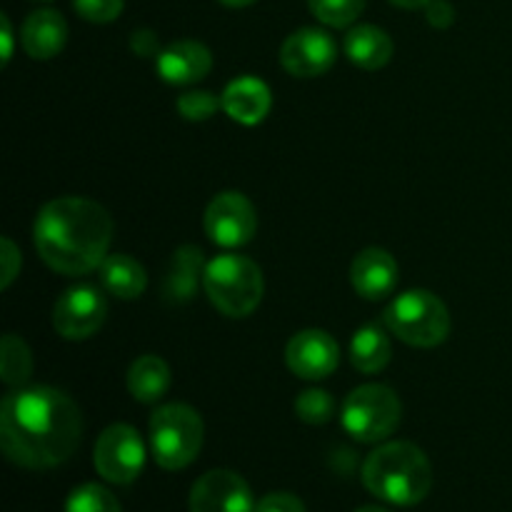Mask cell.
Listing matches in <instances>:
<instances>
[{"instance_id": "13", "label": "cell", "mask_w": 512, "mask_h": 512, "mask_svg": "<svg viewBox=\"0 0 512 512\" xmlns=\"http://www.w3.org/2000/svg\"><path fill=\"white\" fill-rule=\"evenodd\" d=\"M285 363L290 373L303 380H323L335 373L340 363V348L325 330H300L288 340Z\"/></svg>"}, {"instance_id": "32", "label": "cell", "mask_w": 512, "mask_h": 512, "mask_svg": "<svg viewBox=\"0 0 512 512\" xmlns=\"http://www.w3.org/2000/svg\"><path fill=\"white\" fill-rule=\"evenodd\" d=\"M130 48L138 55H158L163 50L158 48V38L150 30H135L133 38H130Z\"/></svg>"}, {"instance_id": "24", "label": "cell", "mask_w": 512, "mask_h": 512, "mask_svg": "<svg viewBox=\"0 0 512 512\" xmlns=\"http://www.w3.org/2000/svg\"><path fill=\"white\" fill-rule=\"evenodd\" d=\"M65 512H123L118 498L98 483H83L68 495Z\"/></svg>"}, {"instance_id": "9", "label": "cell", "mask_w": 512, "mask_h": 512, "mask_svg": "<svg viewBox=\"0 0 512 512\" xmlns=\"http://www.w3.org/2000/svg\"><path fill=\"white\" fill-rule=\"evenodd\" d=\"M205 235L220 248H240L253 240L258 230V213L253 203L238 190L218 193L205 208Z\"/></svg>"}, {"instance_id": "8", "label": "cell", "mask_w": 512, "mask_h": 512, "mask_svg": "<svg viewBox=\"0 0 512 512\" xmlns=\"http://www.w3.org/2000/svg\"><path fill=\"white\" fill-rule=\"evenodd\" d=\"M93 465L103 480L113 485H130L145 468V443L128 423H115L95 440Z\"/></svg>"}, {"instance_id": "31", "label": "cell", "mask_w": 512, "mask_h": 512, "mask_svg": "<svg viewBox=\"0 0 512 512\" xmlns=\"http://www.w3.org/2000/svg\"><path fill=\"white\" fill-rule=\"evenodd\" d=\"M425 15H428L430 25H435V28H448L455 20V10L448 0H430L425 5Z\"/></svg>"}, {"instance_id": "21", "label": "cell", "mask_w": 512, "mask_h": 512, "mask_svg": "<svg viewBox=\"0 0 512 512\" xmlns=\"http://www.w3.org/2000/svg\"><path fill=\"white\" fill-rule=\"evenodd\" d=\"M170 388V368L158 355H140L128 370V393L138 403H158Z\"/></svg>"}, {"instance_id": "20", "label": "cell", "mask_w": 512, "mask_h": 512, "mask_svg": "<svg viewBox=\"0 0 512 512\" xmlns=\"http://www.w3.org/2000/svg\"><path fill=\"white\" fill-rule=\"evenodd\" d=\"M100 283H103L105 293L120 300H135L145 293L148 288V275L145 268L135 258L125 253H108V258L100 263L98 268Z\"/></svg>"}, {"instance_id": "28", "label": "cell", "mask_w": 512, "mask_h": 512, "mask_svg": "<svg viewBox=\"0 0 512 512\" xmlns=\"http://www.w3.org/2000/svg\"><path fill=\"white\" fill-rule=\"evenodd\" d=\"M125 0H73L75 13L88 23H113L123 13Z\"/></svg>"}, {"instance_id": "15", "label": "cell", "mask_w": 512, "mask_h": 512, "mask_svg": "<svg viewBox=\"0 0 512 512\" xmlns=\"http://www.w3.org/2000/svg\"><path fill=\"white\" fill-rule=\"evenodd\" d=\"M400 270L393 255L383 248H365L355 255L350 283L365 300H383L398 288Z\"/></svg>"}, {"instance_id": "36", "label": "cell", "mask_w": 512, "mask_h": 512, "mask_svg": "<svg viewBox=\"0 0 512 512\" xmlns=\"http://www.w3.org/2000/svg\"><path fill=\"white\" fill-rule=\"evenodd\" d=\"M355 512H390V510L380 508V505H365V508H358Z\"/></svg>"}, {"instance_id": "19", "label": "cell", "mask_w": 512, "mask_h": 512, "mask_svg": "<svg viewBox=\"0 0 512 512\" xmlns=\"http://www.w3.org/2000/svg\"><path fill=\"white\" fill-rule=\"evenodd\" d=\"M343 50L353 65L363 70H380L393 58V38L378 25H355L343 40Z\"/></svg>"}, {"instance_id": "10", "label": "cell", "mask_w": 512, "mask_h": 512, "mask_svg": "<svg viewBox=\"0 0 512 512\" xmlns=\"http://www.w3.org/2000/svg\"><path fill=\"white\" fill-rule=\"evenodd\" d=\"M108 315V300L93 285L65 290L53 308V328L65 340H85L98 333Z\"/></svg>"}, {"instance_id": "2", "label": "cell", "mask_w": 512, "mask_h": 512, "mask_svg": "<svg viewBox=\"0 0 512 512\" xmlns=\"http://www.w3.org/2000/svg\"><path fill=\"white\" fill-rule=\"evenodd\" d=\"M35 250L60 275H88L108 258L113 220L100 203L78 195L55 198L40 208L33 223Z\"/></svg>"}, {"instance_id": "3", "label": "cell", "mask_w": 512, "mask_h": 512, "mask_svg": "<svg viewBox=\"0 0 512 512\" xmlns=\"http://www.w3.org/2000/svg\"><path fill=\"white\" fill-rule=\"evenodd\" d=\"M363 485L370 495L388 505L413 508L433 488V465L413 443H383L365 458Z\"/></svg>"}, {"instance_id": "35", "label": "cell", "mask_w": 512, "mask_h": 512, "mask_svg": "<svg viewBox=\"0 0 512 512\" xmlns=\"http://www.w3.org/2000/svg\"><path fill=\"white\" fill-rule=\"evenodd\" d=\"M218 3L228 5V8H248V5H253L255 0H218Z\"/></svg>"}, {"instance_id": "16", "label": "cell", "mask_w": 512, "mask_h": 512, "mask_svg": "<svg viewBox=\"0 0 512 512\" xmlns=\"http://www.w3.org/2000/svg\"><path fill=\"white\" fill-rule=\"evenodd\" d=\"M68 43V23L53 8H40L25 18L20 28V45L33 60H50Z\"/></svg>"}, {"instance_id": "12", "label": "cell", "mask_w": 512, "mask_h": 512, "mask_svg": "<svg viewBox=\"0 0 512 512\" xmlns=\"http://www.w3.org/2000/svg\"><path fill=\"white\" fill-rule=\"evenodd\" d=\"M190 512H255V498L243 475L210 470L190 490Z\"/></svg>"}, {"instance_id": "6", "label": "cell", "mask_w": 512, "mask_h": 512, "mask_svg": "<svg viewBox=\"0 0 512 512\" xmlns=\"http://www.w3.org/2000/svg\"><path fill=\"white\" fill-rule=\"evenodd\" d=\"M383 323L413 348H435L450 335V313L430 290H405L385 308Z\"/></svg>"}, {"instance_id": "5", "label": "cell", "mask_w": 512, "mask_h": 512, "mask_svg": "<svg viewBox=\"0 0 512 512\" xmlns=\"http://www.w3.org/2000/svg\"><path fill=\"white\" fill-rule=\"evenodd\" d=\"M203 438V418L190 405L168 403L150 415V450L163 470L188 468L203 450Z\"/></svg>"}, {"instance_id": "27", "label": "cell", "mask_w": 512, "mask_h": 512, "mask_svg": "<svg viewBox=\"0 0 512 512\" xmlns=\"http://www.w3.org/2000/svg\"><path fill=\"white\" fill-rule=\"evenodd\" d=\"M178 113L190 123H200V120H210L218 110H223V98L210 90H190L183 93L175 103Z\"/></svg>"}, {"instance_id": "17", "label": "cell", "mask_w": 512, "mask_h": 512, "mask_svg": "<svg viewBox=\"0 0 512 512\" xmlns=\"http://www.w3.org/2000/svg\"><path fill=\"white\" fill-rule=\"evenodd\" d=\"M220 98H223V113L240 125L263 123L273 105L270 88L253 75L235 78L233 83L225 85Z\"/></svg>"}, {"instance_id": "33", "label": "cell", "mask_w": 512, "mask_h": 512, "mask_svg": "<svg viewBox=\"0 0 512 512\" xmlns=\"http://www.w3.org/2000/svg\"><path fill=\"white\" fill-rule=\"evenodd\" d=\"M0 28H3V65H8L10 58H13V25H10V18L5 13L0 18Z\"/></svg>"}, {"instance_id": "18", "label": "cell", "mask_w": 512, "mask_h": 512, "mask_svg": "<svg viewBox=\"0 0 512 512\" xmlns=\"http://www.w3.org/2000/svg\"><path fill=\"white\" fill-rule=\"evenodd\" d=\"M205 275V253L195 245H183L170 258L168 270L163 278V300L170 305L188 303L203 285Z\"/></svg>"}, {"instance_id": "23", "label": "cell", "mask_w": 512, "mask_h": 512, "mask_svg": "<svg viewBox=\"0 0 512 512\" xmlns=\"http://www.w3.org/2000/svg\"><path fill=\"white\" fill-rule=\"evenodd\" d=\"M33 375V353L23 338L5 333L0 340V378L10 388H23Z\"/></svg>"}, {"instance_id": "29", "label": "cell", "mask_w": 512, "mask_h": 512, "mask_svg": "<svg viewBox=\"0 0 512 512\" xmlns=\"http://www.w3.org/2000/svg\"><path fill=\"white\" fill-rule=\"evenodd\" d=\"M255 512H305V503L293 493H268L258 500Z\"/></svg>"}, {"instance_id": "26", "label": "cell", "mask_w": 512, "mask_h": 512, "mask_svg": "<svg viewBox=\"0 0 512 512\" xmlns=\"http://www.w3.org/2000/svg\"><path fill=\"white\" fill-rule=\"evenodd\" d=\"M295 415L308 425H325L335 415V400L328 390L310 388L295 400Z\"/></svg>"}, {"instance_id": "34", "label": "cell", "mask_w": 512, "mask_h": 512, "mask_svg": "<svg viewBox=\"0 0 512 512\" xmlns=\"http://www.w3.org/2000/svg\"><path fill=\"white\" fill-rule=\"evenodd\" d=\"M390 3L398 5V8H405V10H418V8H425L430 0H390Z\"/></svg>"}, {"instance_id": "14", "label": "cell", "mask_w": 512, "mask_h": 512, "mask_svg": "<svg viewBox=\"0 0 512 512\" xmlns=\"http://www.w3.org/2000/svg\"><path fill=\"white\" fill-rule=\"evenodd\" d=\"M213 68V55L198 40H175L155 55L160 80L170 85H193Z\"/></svg>"}, {"instance_id": "25", "label": "cell", "mask_w": 512, "mask_h": 512, "mask_svg": "<svg viewBox=\"0 0 512 512\" xmlns=\"http://www.w3.org/2000/svg\"><path fill=\"white\" fill-rule=\"evenodd\" d=\"M310 13L330 28H348L360 18L365 0H308Z\"/></svg>"}, {"instance_id": "22", "label": "cell", "mask_w": 512, "mask_h": 512, "mask_svg": "<svg viewBox=\"0 0 512 512\" xmlns=\"http://www.w3.org/2000/svg\"><path fill=\"white\" fill-rule=\"evenodd\" d=\"M393 358V345H390L388 333L380 325H365L353 335L350 343V360L355 370L365 375H375L388 368Z\"/></svg>"}, {"instance_id": "4", "label": "cell", "mask_w": 512, "mask_h": 512, "mask_svg": "<svg viewBox=\"0 0 512 512\" xmlns=\"http://www.w3.org/2000/svg\"><path fill=\"white\" fill-rule=\"evenodd\" d=\"M203 290L223 315L248 318L263 300V270L245 255L223 253L205 265Z\"/></svg>"}, {"instance_id": "30", "label": "cell", "mask_w": 512, "mask_h": 512, "mask_svg": "<svg viewBox=\"0 0 512 512\" xmlns=\"http://www.w3.org/2000/svg\"><path fill=\"white\" fill-rule=\"evenodd\" d=\"M0 260H3V278H0V288L8 290L10 283H13L20 273V250L10 238H3V255H0Z\"/></svg>"}, {"instance_id": "11", "label": "cell", "mask_w": 512, "mask_h": 512, "mask_svg": "<svg viewBox=\"0 0 512 512\" xmlns=\"http://www.w3.org/2000/svg\"><path fill=\"white\" fill-rule=\"evenodd\" d=\"M338 58V45L325 30L300 28L280 45V65L293 78H318L328 73Z\"/></svg>"}, {"instance_id": "7", "label": "cell", "mask_w": 512, "mask_h": 512, "mask_svg": "<svg viewBox=\"0 0 512 512\" xmlns=\"http://www.w3.org/2000/svg\"><path fill=\"white\" fill-rule=\"evenodd\" d=\"M403 403L393 388L368 383L355 388L340 408L343 430L358 443H380L398 430Z\"/></svg>"}, {"instance_id": "1", "label": "cell", "mask_w": 512, "mask_h": 512, "mask_svg": "<svg viewBox=\"0 0 512 512\" xmlns=\"http://www.w3.org/2000/svg\"><path fill=\"white\" fill-rule=\"evenodd\" d=\"M83 438V415L60 390L48 385L15 388L0 403V445L10 463L25 470L63 465Z\"/></svg>"}]
</instances>
